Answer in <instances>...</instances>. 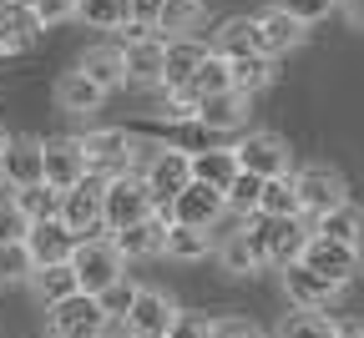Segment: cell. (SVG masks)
Segmentation results:
<instances>
[{
    "label": "cell",
    "instance_id": "cell-17",
    "mask_svg": "<svg viewBox=\"0 0 364 338\" xmlns=\"http://www.w3.org/2000/svg\"><path fill=\"white\" fill-rule=\"evenodd\" d=\"M284 293H289V303L299 308V313H324L344 288H334V283H324L318 273H309L304 263H289L284 268Z\"/></svg>",
    "mask_w": 364,
    "mask_h": 338
},
{
    "label": "cell",
    "instance_id": "cell-21",
    "mask_svg": "<svg viewBox=\"0 0 364 338\" xmlns=\"http://www.w3.org/2000/svg\"><path fill=\"white\" fill-rule=\"evenodd\" d=\"M162 51H167V40H162V36L127 40V45H122V71H127V86H162Z\"/></svg>",
    "mask_w": 364,
    "mask_h": 338
},
{
    "label": "cell",
    "instance_id": "cell-31",
    "mask_svg": "<svg viewBox=\"0 0 364 338\" xmlns=\"http://www.w3.org/2000/svg\"><path fill=\"white\" fill-rule=\"evenodd\" d=\"M273 81V61L268 56H233L228 61V91H238V96H258L263 86Z\"/></svg>",
    "mask_w": 364,
    "mask_h": 338
},
{
    "label": "cell",
    "instance_id": "cell-50",
    "mask_svg": "<svg viewBox=\"0 0 364 338\" xmlns=\"http://www.w3.org/2000/svg\"><path fill=\"white\" fill-rule=\"evenodd\" d=\"M0 152H6V131H0Z\"/></svg>",
    "mask_w": 364,
    "mask_h": 338
},
{
    "label": "cell",
    "instance_id": "cell-49",
    "mask_svg": "<svg viewBox=\"0 0 364 338\" xmlns=\"http://www.w3.org/2000/svg\"><path fill=\"white\" fill-rule=\"evenodd\" d=\"M102 338H127V333H112V328H107V333H102Z\"/></svg>",
    "mask_w": 364,
    "mask_h": 338
},
{
    "label": "cell",
    "instance_id": "cell-34",
    "mask_svg": "<svg viewBox=\"0 0 364 338\" xmlns=\"http://www.w3.org/2000/svg\"><path fill=\"white\" fill-rule=\"evenodd\" d=\"M258 192H263V177H253V172H238L233 182L223 187V212H233V217H253L258 212Z\"/></svg>",
    "mask_w": 364,
    "mask_h": 338
},
{
    "label": "cell",
    "instance_id": "cell-15",
    "mask_svg": "<svg viewBox=\"0 0 364 338\" xmlns=\"http://www.w3.org/2000/svg\"><path fill=\"white\" fill-rule=\"evenodd\" d=\"M359 258L364 253H354V248H339V243H329V237H309V248H304V268L309 273H318L324 283H334V288H344L354 273H359Z\"/></svg>",
    "mask_w": 364,
    "mask_h": 338
},
{
    "label": "cell",
    "instance_id": "cell-45",
    "mask_svg": "<svg viewBox=\"0 0 364 338\" xmlns=\"http://www.w3.org/2000/svg\"><path fill=\"white\" fill-rule=\"evenodd\" d=\"M127 21L157 31V21H162V0H127Z\"/></svg>",
    "mask_w": 364,
    "mask_h": 338
},
{
    "label": "cell",
    "instance_id": "cell-46",
    "mask_svg": "<svg viewBox=\"0 0 364 338\" xmlns=\"http://www.w3.org/2000/svg\"><path fill=\"white\" fill-rule=\"evenodd\" d=\"M339 16H344L354 31H364V0H339Z\"/></svg>",
    "mask_w": 364,
    "mask_h": 338
},
{
    "label": "cell",
    "instance_id": "cell-23",
    "mask_svg": "<svg viewBox=\"0 0 364 338\" xmlns=\"http://www.w3.org/2000/svg\"><path fill=\"white\" fill-rule=\"evenodd\" d=\"M71 248H76V237H71L56 217L31 222V232H26V253H31V263H36V268H56V263H66V258H71Z\"/></svg>",
    "mask_w": 364,
    "mask_h": 338
},
{
    "label": "cell",
    "instance_id": "cell-40",
    "mask_svg": "<svg viewBox=\"0 0 364 338\" xmlns=\"http://www.w3.org/2000/svg\"><path fill=\"white\" fill-rule=\"evenodd\" d=\"M31 6V16H36V26L46 31V26H61V21H76V0H26Z\"/></svg>",
    "mask_w": 364,
    "mask_h": 338
},
{
    "label": "cell",
    "instance_id": "cell-35",
    "mask_svg": "<svg viewBox=\"0 0 364 338\" xmlns=\"http://www.w3.org/2000/svg\"><path fill=\"white\" fill-rule=\"evenodd\" d=\"M11 202L21 207V217H26V222H46V217H56V207H61V192H56V187H46V182H36V187L11 192Z\"/></svg>",
    "mask_w": 364,
    "mask_h": 338
},
{
    "label": "cell",
    "instance_id": "cell-5",
    "mask_svg": "<svg viewBox=\"0 0 364 338\" xmlns=\"http://www.w3.org/2000/svg\"><path fill=\"white\" fill-rule=\"evenodd\" d=\"M152 212L157 207H152V197H147V187H142L136 172H112L107 177V187H102V227H107V237L132 227V222H142V217H152Z\"/></svg>",
    "mask_w": 364,
    "mask_h": 338
},
{
    "label": "cell",
    "instance_id": "cell-20",
    "mask_svg": "<svg viewBox=\"0 0 364 338\" xmlns=\"http://www.w3.org/2000/svg\"><path fill=\"white\" fill-rule=\"evenodd\" d=\"M36 40H41V26L31 16V6H26V0H6V6H0V61H6V56H26Z\"/></svg>",
    "mask_w": 364,
    "mask_h": 338
},
{
    "label": "cell",
    "instance_id": "cell-41",
    "mask_svg": "<svg viewBox=\"0 0 364 338\" xmlns=\"http://www.w3.org/2000/svg\"><path fill=\"white\" fill-rule=\"evenodd\" d=\"M279 11H289L294 21H304V26H314V21H324L329 11H339V0H273Z\"/></svg>",
    "mask_w": 364,
    "mask_h": 338
},
{
    "label": "cell",
    "instance_id": "cell-39",
    "mask_svg": "<svg viewBox=\"0 0 364 338\" xmlns=\"http://www.w3.org/2000/svg\"><path fill=\"white\" fill-rule=\"evenodd\" d=\"M273 338H334V318H324V313H289Z\"/></svg>",
    "mask_w": 364,
    "mask_h": 338
},
{
    "label": "cell",
    "instance_id": "cell-32",
    "mask_svg": "<svg viewBox=\"0 0 364 338\" xmlns=\"http://www.w3.org/2000/svg\"><path fill=\"white\" fill-rule=\"evenodd\" d=\"M253 217H268V222H279V217H299V192H294V172L289 177H268L263 192H258V212Z\"/></svg>",
    "mask_w": 364,
    "mask_h": 338
},
{
    "label": "cell",
    "instance_id": "cell-13",
    "mask_svg": "<svg viewBox=\"0 0 364 338\" xmlns=\"http://www.w3.org/2000/svg\"><path fill=\"white\" fill-rule=\"evenodd\" d=\"M218 217H223V192H213V187H203V182H188V187L167 202V222H182V227L213 232Z\"/></svg>",
    "mask_w": 364,
    "mask_h": 338
},
{
    "label": "cell",
    "instance_id": "cell-9",
    "mask_svg": "<svg viewBox=\"0 0 364 338\" xmlns=\"http://www.w3.org/2000/svg\"><path fill=\"white\" fill-rule=\"evenodd\" d=\"M177 298L167 293V288H142L136 283V293H132V308L122 313V333H162L177 323Z\"/></svg>",
    "mask_w": 364,
    "mask_h": 338
},
{
    "label": "cell",
    "instance_id": "cell-25",
    "mask_svg": "<svg viewBox=\"0 0 364 338\" xmlns=\"http://www.w3.org/2000/svg\"><path fill=\"white\" fill-rule=\"evenodd\" d=\"M213 258H218V268L228 273V278H253V273H263V253L253 248V237L238 227V232H228V237H218L213 243Z\"/></svg>",
    "mask_w": 364,
    "mask_h": 338
},
{
    "label": "cell",
    "instance_id": "cell-14",
    "mask_svg": "<svg viewBox=\"0 0 364 338\" xmlns=\"http://www.w3.org/2000/svg\"><path fill=\"white\" fill-rule=\"evenodd\" d=\"M162 237H167V212H152V217H142V222L112 232L107 243L117 248L122 263H142V258H162Z\"/></svg>",
    "mask_w": 364,
    "mask_h": 338
},
{
    "label": "cell",
    "instance_id": "cell-16",
    "mask_svg": "<svg viewBox=\"0 0 364 338\" xmlns=\"http://www.w3.org/2000/svg\"><path fill=\"white\" fill-rule=\"evenodd\" d=\"M193 121H198L208 136H238V131H248V96H238V91L208 96V102H198Z\"/></svg>",
    "mask_w": 364,
    "mask_h": 338
},
{
    "label": "cell",
    "instance_id": "cell-29",
    "mask_svg": "<svg viewBox=\"0 0 364 338\" xmlns=\"http://www.w3.org/2000/svg\"><path fill=\"white\" fill-rule=\"evenodd\" d=\"M208 51H213V56H223V61H233V56H253V51H258V26H253V16H228V21L218 26V36H213Z\"/></svg>",
    "mask_w": 364,
    "mask_h": 338
},
{
    "label": "cell",
    "instance_id": "cell-30",
    "mask_svg": "<svg viewBox=\"0 0 364 338\" xmlns=\"http://www.w3.org/2000/svg\"><path fill=\"white\" fill-rule=\"evenodd\" d=\"M26 288H31V298H36L41 308H56L61 298L76 293V278H71L66 263H56V268H36V273L26 278Z\"/></svg>",
    "mask_w": 364,
    "mask_h": 338
},
{
    "label": "cell",
    "instance_id": "cell-18",
    "mask_svg": "<svg viewBox=\"0 0 364 338\" xmlns=\"http://www.w3.org/2000/svg\"><path fill=\"white\" fill-rule=\"evenodd\" d=\"M203 56H208V45L203 40H193V36H172L167 40V51H162V96H172V91H182L193 76H198V66H203Z\"/></svg>",
    "mask_w": 364,
    "mask_h": 338
},
{
    "label": "cell",
    "instance_id": "cell-11",
    "mask_svg": "<svg viewBox=\"0 0 364 338\" xmlns=\"http://www.w3.org/2000/svg\"><path fill=\"white\" fill-rule=\"evenodd\" d=\"M86 172H91V167H86V152H81V141H76V136L41 141V182H46V187L66 192V187H76Z\"/></svg>",
    "mask_w": 364,
    "mask_h": 338
},
{
    "label": "cell",
    "instance_id": "cell-48",
    "mask_svg": "<svg viewBox=\"0 0 364 338\" xmlns=\"http://www.w3.org/2000/svg\"><path fill=\"white\" fill-rule=\"evenodd\" d=\"M127 338H162V333H127Z\"/></svg>",
    "mask_w": 364,
    "mask_h": 338
},
{
    "label": "cell",
    "instance_id": "cell-3",
    "mask_svg": "<svg viewBox=\"0 0 364 338\" xmlns=\"http://www.w3.org/2000/svg\"><path fill=\"white\" fill-rule=\"evenodd\" d=\"M243 232L253 237V248L263 253V268H268V263H273V268L299 263L304 248H309V237H314V227H309L304 217H279V222L253 217V222H243Z\"/></svg>",
    "mask_w": 364,
    "mask_h": 338
},
{
    "label": "cell",
    "instance_id": "cell-44",
    "mask_svg": "<svg viewBox=\"0 0 364 338\" xmlns=\"http://www.w3.org/2000/svg\"><path fill=\"white\" fill-rule=\"evenodd\" d=\"M208 338H263V333L253 328V318H213Z\"/></svg>",
    "mask_w": 364,
    "mask_h": 338
},
{
    "label": "cell",
    "instance_id": "cell-6",
    "mask_svg": "<svg viewBox=\"0 0 364 338\" xmlns=\"http://www.w3.org/2000/svg\"><path fill=\"white\" fill-rule=\"evenodd\" d=\"M136 177H142L152 207H157V212H167V202H172L177 192L193 182V172H188V152H182V147H157V141H152V152L142 157Z\"/></svg>",
    "mask_w": 364,
    "mask_h": 338
},
{
    "label": "cell",
    "instance_id": "cell-24",
    "mask_svg": "<svg viewBox=\"0 0 364 338\" xmlns=\"http://www.w3.org/2000/svg\"><path fill=\"white\" fill-rule=\"evenodd\" d=\"M309 227H314V237H329V243H339V248L364 253V207L359 202H344V207H334L324 217H314Z\"/></svg>",
    "mask_w": 364,
    "mask_h": 338
},
{
    "label": "cell",
    "instance_id": "cell-38",
    "mask_svg": "<svg viewBox=\"0 0 364 338\" xmlns=\"http://www.w3.org/2000/svg\"><path fill=\"white\" fill-rule=\"evenodd\" d=\"M36 273L26 243H0V288H26V278Z\"/></svg>",
    "mask_w": 364,
    "mask_h": 338
},
{
    "label": "cell",
    "instance_id": "cell-37",
    "mask_svg": "<svg viewBox=\"0 0 364 338\" xmlns=\"http://www.w3.org/2000/svg\"><path fill=\"white\" fill-rule=\"evenodd\" d=\"M76 21L97 31H122L127 26V0H76Z\"/></svg>",
    "mask_w": 364,
    "mask_h": 338
},
{
    "label": "cell",
    "instance_id": "cell-4",
    "mask_svg": "<svg viewBox=\"0 0 364 338\" xmlns=\"http://www.w3.org/2000/svg\"><path fill=\"white\" fill-rule=\"evenodd\" d=\"M102 187H107V172H86L76 187L61 192V207H56V222L76 237H107L102 227Z\"/></svg>",
    "mask_w": 364,
    "mask_h": 338
},
{
    "label": "cell",
    "instance_id": "cell-7",
    "mask_svg": "<svg viewBox=\"0 0 364 338\" xmlns=\"http://www.w3.org/2000/svg\"><path fill=\"white\" fill-rule=\"evenodd\" d=\"M233 157H238V172H253V177H289L294 172V152L279 131H243L233 141Z\"/></svg>",
    "mask_w": 364,
    "mask_h": 338
},
{
    "label": "cell",
    "instance_id": "cell-19",
    "mask_svg": "<svg viewBox=\"0 0 364 338\" xmlns=\"http://www.w3.org/2000/svg\"><path fill=\"white\" fill-rule=\"evenodd\" d=\"M0 182H6L11 192L41 182V141L36 136H6V152H0Z\"/></svg>",
    "mask_w": 364,
    "mask_h": 338
},
{
    "label": "cell",
    "instance_id": "cell-36",
    "mask_svg": "<svg viewBox=\"0 0 364 338\" xmlns=\"http://www.w3.org/2000/svg\"><path fill=\"white\" fill-rule=\"evenodd\" d=\"M203 16H208V0H162V21H157V31L188 36Z\"/></svg>",
    "mask_w": 364,
    "mask_h": 338
},
{
    "label": "cell",
    "instance_id": "cell-26",
    "mask_svg": "<svg viewBox=\"0 0 364 338\" xmlns=\"http://www.w3.org/2000/svg\"><path fill=\"white\" fill-rule=\"evenodd\" d=\"M188 172H193V182L223 192L228 182L238 177V157H233V147H198V152L188 157Z\"/></svg>",
    "mask_w": 364,
    "mask_h": 338
},
{
    "label": "cell",
    "instance_id": "cell-28",
    "mask_svg": "<svg viewBox=\"0 0 364 338\" xmlns=\"http://www.w3.org/2000/svg\"><path fill=\"white\" fill-rule=\"evenodd\" d=\"M213 243L218 237L203 232V227H182V222H167V237H162V258L172 263H203L213 258Z\"/></svg>",
    "mask_w": 364,
    "mask_h": 338
},
{
    "label": "cell",
    "instance_id": "cell-10",
    "mask_svg": "<svg viewBox=\"0 0 364 338\" xmlns=\"http://www.w3.org/2000/svg\"><path fill=\"white\" fill-rule=\"evenodd\" d=\"M76 141H81L91 172H107V177H112V172H132V162H136V136L122 131V126L86 131V136H76Z\"/></svg>",
    "mask_w": 364,
    "mask_h": 338
},
{
    "label": "cell",
    "instance_id": "cell-1",
    "mask_svg": "<svg viewBox=\"0 0 364 338\" xmlns=\"http://www.w3.org/2000/svg\"><path fill=\"white\" fill-rule=\"evenodd\" d=\"M66 268L76 278V293H91V298H102L117 278H127V263L117 258V248L107 237H81L71 248V258H66Z\"/></svg>",
    "mask_w": 364,
    "mask_h": 338
},
{
    "label": "cell",
    "instance_id": "cell-22",
    "mask_svg": "<svg viewBox=\"0 0 364 338\" xmlns=\"http://www.w3.org/2000/svg\"><path fill=\"white\" fill-rule=\"evenodd\" d=\"M76 71H81L91 86H102L107 96L127 86V71H122V45H117V40L86 45V51H81V61H76Z\"/></svg>",
    "mask_w": 364,
    "mask_h": 338
},
{
    "label": "cell",
    "instance_id": "cell-42",
    "mask_svg": "<svg viewBox=\"0 0 364 338\" xmlns=\"http://www.w3.org/2000/svg\"><path fill=\"white\" fill-rule=\"evenodd\" d=\"M26 232H31V222L21 217V207L11 197H0V243H26Z\"/></svg>",
    "mask_w": 364,
    "mask_h": 338
},
{
    "label": "cell",
    "instance_id": "cell-43",
    "mask_svg": "<svg viewBox=\"0 0 364 338\" xmlns=\"http://www.w3.org/2000/svg\"><path fill=\"white\" fill-rule=\"evenodd\" d=\"M132 293H136V283H132V278H117L97 303H102V313H107V318H122V313L132 308Z\"/></svg>",
    "mask_w": 364,
    "mask_h": 338
},
{
    "label": "cell",
    "instance_id": "cell-47",
    "mask_svg": "<svg viewBox=\"0 0 364 338\" xmlns=\"http://www.w3.org/2000/svg\"><path fill=\"white\" fill-rule=\"evenodd\" d=\"M334 338H364V323L359 318H339L334 323Z\"/></svg>",
    "mask_w": 364,
    "mask_h": 338
},
{
    "label": "cell",
    "instance_id": "cell-33",
    "mask_svg": "<svg viewBox=\"0 0 364 338\" xmlns=\"http://www.w3.org/2000/svg\"><path fill=\"white\" fill-rule=\"evenodd\" d=\"M223 91H228V61L208 51L203 66H198V76L182 86V91H172V96H188V102L198 107V102H208V96H223Z\"/></svg>",
    "mask_w": 364,
    "mask_h": 338
},
{
    "label": "cell",
    "instance_id": "cell-12",
    "mask_svg": "<svg viewBox=\"0 0 364 338\" xmlns=\"http://www.w3.org/2000/svg\"><path fill=\"white\" fill-rule=\"evenodd\" d=\"M253 26H258V56H289V51H299V45L309 40V26L304 21H294L289 11H279V6H268L263 16H253Z\"/></svg>",
    "mask_w": 364,
    "mask_h": 338
},
{
    "label": "cell",
    "instance_id": "cell-2",
    "mask_svg": "<svg viewBox=\"0 0 364 338\" xmlns=\"http://www.w3.org/2000/svg\"><path fill=\"white\" fill-rule=\"evenodd\" d=\"M294 192H299V217L314 222V217H324L334 207L349 202V182L339 167L329 162H309V167H294Z\"/></svg>",
    "mask_w": 364,
    "mask_h": 338
},
{
    "label": "cell",
    "instance_id": "cell-27",
    "mask_svg": "<svg viewBox=\"0 0 364 338\" xmlns=\"http://www.w3.org/2000/svg\"><path fill=\"white\" fill-rule=\"evenodd\" d=\"M56 107L71 111V116H91V111L107 107V91L91 86L81 71H66V76H56Z\"/></svg>",
    "mask_w": 364,
    "mask_h": 338
},
{
    "label": "cell",
    "instance_id": "cell-8",
    "mask_svg": "<svg viewBox=\"0 0 364 338\" xmlns=\"http://www.w3.org/2000/svg\"><path fill=\"white\" fill-rule=\"evenodd\" d=\"M46 328H51V338H102L112 328V318L102 313V303L91 293H71L56 308H46Z\"/></svg>",
    "mask_w": 364,
    "mask_h": 338
}]
</instances>
